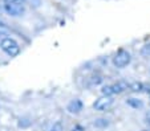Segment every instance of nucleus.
Segmentation results:
<instances>
[{
	"instance_id": "nucleus-1",
	"label": "nucleus",
	"mask_w": 150,
	"mask_h": 131,
	"mask_svg": "<svg viewBox=\"0 0 150 131\" xmlns=\"http://www.w3.org/2000/svg\"><path fill=\"white\" fill-rule=\"evenodd\" d=\"M0 49L9 57H16L20 53V45L12 37H3L0 40Z\"/></svg>"
},
{
	"instance_id": "nucleus-2",
	"label": "nucleus",
	"mask_w": 150,
	"mask_h": 131,
	"mask_svg": "<svg viewBox=\"0 0 150 131\" xmlns=\"http://www.w3.org/2000/svg\"><path fill=\"white\" fill-rule=\"evenodd\" d=\"M132 61V56L130 53L127 50H125V49H121V50H118L116 53V56L113 57V65L116 66V68H125V66H127L129 64H130Z\"/></svg>"
},
{
	"instance_id": "nucleus-3",
	"label": "nucleus",
	"mask_w": 150,
	"mask_h": 131,
	"mask_svg": "<svg viewBox=\"0 0 150 131\" xmlns=\"http://www.w3.org/2000/svg\"><path fill=\"white\" fill-rule=\"evenodd\" d=\"M4 9L9 16H21L25 12L24 3H4Z\"/></svg>"
},
{
	"instance_id": "nucleus-4",
	"label": "nucleus",
	"mask_w": 150,
	"mask_h": 131,
	"mask_svg": "<svg viewBox=\"0 0 150 131\" xmlns=\"http://www.w3.org/2000/svg\"><path fill=\"white\" fill-rule=\"evenodd\" d=\"M112 105H113V98L108 97V95H102L93 103V109L97 111H106L112 107Z\"/></svg>"
},
{
	"instance_id": "nucleus-5",
	"label": "nucleus",
	"mask_w": 150,
	"mask_h": 131,
	"mask_svg": "<svg viewBox=\"0 0 150 131\" xmlns=\"http://www.w3.org/2000/svg\"><path fill=\"white\" fill-rule=\"evenodd\" d=\"M67 110H68L69 113H72V114H79L80 111L82 110V102L80 99L71 101V102L68 103V106H67Z\"/></svg>"
},
{
	"instance_id": "nucleus-6",
	"label": "nucleus",
	"mask_w": 150,
	"mask_h": 131,
	"mask_svg": "<svg viewBox=\"0 0 150 131\" xmlns=\"http://www.w3.org/2000/svg\"><path fill=\"white\" fill-rule=\"evenodd\" d=\"M127 86H129L127 82H125V81H118V82L112 85V89H113L114 94H121V93H124L125 90H127Z\"/></svg>"
},
{
	"instance_id": "nucleus-7",
	"label": "nucleus",
	"mask_w": 150,
	"mask_h": 131,
	"mask_svg": "<svg viewBox=\"0 0 150 131\" xmlns=\"http://www.w3.org/2000/svg\"><path fill=\"white\" fill-rule=\"evenodd\" d=\"M127 90L133 91V93H139V91L144 90V83L138 82V81H134V82H130L129 86H127Z\"/></svg>"
},
{
	"instance_id": "nucleus-8",
	"label": "nucleus",
	"mask_w": 150,
	"mask_h": 131,
	"mask_svg": "<svg viewBox=\"0 0 150 131\" xmlns=\"http://www.w3.org/2000/svg\"><path fill=\"white\" fill-rule=\"evenodd\" d=\"M126 103L130 106V107H133V109H141L142 106H144L142 101L137 99V98H127V99H126Z\"/></svg>"
},
{
	"instance_id": "nucleus-9",
	"label": "nucleus",
	"mask_w": 150,
	"mask_h": 131,
	"mask_svg": "<svg viewBox=\"0 0 150 131\" xmlns=\"http://www.w3.org/2000/svg\"><path fill=\"white\" fill-rule=\"evenodd\" d=\"M101 93H102V95H108V97H113L114 95L113 89H112V85H105L104 88L101 89Z\"/></svg>"
},
{
	"instance_id": "nucleus-10",
	"label": "nucleus",
	"mask_w": 150,
	"mask_h": 131,
	"mask_svg": "<svg viewBox=\"0 0 150 131\" xmlns=\"http://www.w3.org/2000/svg\"><path fill=\"white\" fill-rule=\"evenodd\" d=\"M141 56L142 57H150V43L145 44L141 48Z\"/></svg>"
},
{
	"instance_id": "nucleus-11",
	"label": "nucleus",
	"mask_w": 150,
	"mask_h": 131,
	"mask_svg": "<svg viewBox=\"0 0 150 131\" xmlns=\"http://www.w3.org/2000/svg\"><path fill=\"white\" fill-rule=\"evenodd\" d=\"M108 125H109L108 119H97L94 122V126H97V127H105V126H108Z\"/></svg>"
},
{
	"instance_id": "nucleus-12",
	"label": "nucleus",
	"mask_w": 150,
	"mask_h": 131,
	"mask_svg": "<svg viewBox=\"0 0 150 131\" xmlns=\"http://www.w3.org/2000/svg\"><path fill=\"white\" fill-rule=\"evenodd\" d=\"M7 32H8V28H7L4 24L0 23V34H6Z\"/></svg>"
},
{
	"instance_id": "nucleus-13",
	"label": "nucleus",
	"mask_w": 150,
	"mask_h": 131,
	"mask_svg": "<svg viewBox=\"0 0 150 131\" xmlns=\"http://www.w3.org/2000/svg\"><path fill=\"white\" fill-rule=\"evenodd\" d=\"M147 94H149V97H150V89H149V90H147Z\"/></svg>"
},
{
	"instance_id": "nucleus-14",
	"label": "nucleus",
	"mask_w": 150,
	"mask_h": 131,
	"mask_svg": "<svg viewBox=\"0 0 150 131\" xmlns=\"http://www.w3.org/2000/svg\"><path fill=\"white\" fill-rule=\"evenodd\" d=\"M144 131H150V130H144Z\"/></svg>"
},
{
	"instance_id": "nucleus-15",
	"label": "nucleus",
	"mask_w": 150,
	"mask_h": 131,
	"mask_svg": "<svg viewBox=\"0 0 150 131\" xmlns=\"http://www.w3.org/2000/svg\"><path fill=\"white\" fill-rule=\"evenodd\" d=\"M51 131H53V130H51Z\"/></svg>"
}]
</instances>
